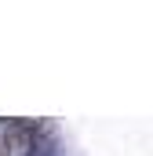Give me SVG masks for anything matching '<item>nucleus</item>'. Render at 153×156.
Listing matches in <instances>:
<instances>
[]
</instances>
